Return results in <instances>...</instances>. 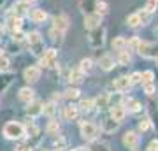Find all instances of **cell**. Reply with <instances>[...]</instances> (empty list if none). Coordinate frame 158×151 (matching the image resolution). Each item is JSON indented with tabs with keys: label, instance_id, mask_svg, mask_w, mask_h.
<instances>
[{
	"label": "cell",
	"instance_id": "8d00e7d4",
	"mask_svg": "<svg viewBox=\"0 0 158 151\" xmlns=\"http://www.w3.org/2000/svg\"><path fill=\"white\" fill-rule=\"evenodd\" d=\"M9 65H11V62H9V58L7 56H0V70L2 72H6V70H9Z\"/></svg>",
	"mask_w": 158,
	"mask_h": 151
},
{
	"label": "cell",
	"instance_id": "c3c4849f",
	"mask_svg": "<svg viewBox=\"0 0 158 151\" xmlns=\"http://www.w3.org/2000/svg\"><path fill=\"white\" fill-rule=\"evenodd\" d=\"M2 34H4V25L0 23V37H2Z\"/></svg>",
	"mask_w": 158,
	"mask_h": 151
},
{
	"label": "cell",
	"instance_id": "9c48e42d",
	"mask_svg": "<svg viewBox=\"0 0 158 151\" xmlns=\"http://www.w3.org/2000/svg\"><path fill=\"white\" fill-rule=\"evenodd\" d=\"M125 116H127V109H125V106H121V104H116L114 107H111V118H113L114 121H123Z\"/></svg>",
	"mask_w": 158,
	"mask_h": 151
},
{
	"label": "cell",
	"instance_id": "9a60e30c",
	"mask_svg": "<svg viewBox=\"0 0 158 151\" xmlns=\"http://www.w3.org/2000/svg\"><path fill=\"white\" fill-rule=\"evenodd\" d=\"M93 106L97 107V109H106V107L109 106V93H100V95L97 97V100L93 102Z\"/></svg>",
	"mask_w": 158,
	"mask_h": 151
},
{
	"label": "cell",
	"instance_id": "1f68e13d",
	"mask_svg": "<svg viewBox=\"0 0 158 151\" xmlns=\"http://www.w3.org/2000/svg\"><path fill=\"white\" fill-rule=\"evenodd\" d=\"M65 99H69V100H74V99H79V90L77 88H69L67 91H65Z\"/></svg>",
	"mask_w": 158,
	"mask_h": 151
},
{
	"label": "cell",
	"instance_id": "ab89813d",
	"mask_svg": "<svg viewBox=\"0 0 158 151\" xmlns=\"http://www.w3.org/2000/svg\"><path fill=\"white\" fill-rule=\"evenodd\" d=\"M128 79H130V84H139L141 83V72H134Z\"/></svg>",
	"mask_w": 158,
	"mask_h": 151
},
{
	"label": "cell",
	"instance_id": "74e56055",
	"mask_svg": "<svg viewBox=\"0 0 158 151\" xmlns=\"http://www.w3.org/2000/svg\"><path fill=\"white\" fill-rule=\"evenodd\" d=\"M158 9V0H146V11L155 12Z\"/></svg>",
	"mask_w": 158,
	"mask_h": 151
},
{
	"label": "cell",
	"instance_id": "f35d334b",
	"mask_svg": "<svg viewBox=\"0 0 158 151\" xmlns=\"http://www.w3.org/2000/svg\"><path fill=\"white\" fill-rule=\"evenodd\" d=\"M11 28L16 32V30H19L21 28V18L18 16V18H14V19H11Z\"/></svg>",
	"mask_w": 158,
	"mask_h": 151
},
{
	"label": "cell",
	"instance_id": "f546056e",
	"mask_svg": "<svg viewBox=\"0 0 158 151\" xmlns=\"http://www.w3.org/2000/svg\"><path fill=\"white\" fill-rule=\"evenodd\" d=\"M27 39H28L30 46H32V44H37V42H40V40H42V37H40L39 32H30V34L27 35Z\"/></svg>",
	"mask_w": 158,
	"mask_h": 151
},
{
	"label": "cell",
	"instance_id": "ba28073f",
	"mask_svg": "<svg viewBox=\"0 0 158 151\" xmlns=\"http://www.w3.org/2000/svg\"><path fill=\"white\" fill-rule=\"evenodd\" d=\"M25 81H28V83H35V81H39L40 78V69L39 67H27L25 69Z\"/></svg>",
	"mask_w": 158,
	"mask_h": 151
},
{
	"label": "cell",
	"instance_id": "cb8c5ba5",
	"mask_svg": "<svg viewBox=\"0 0 158 151\" xmlns=\"http://www.w3.org/2000/svg\"><path fill=\"white\" fill-rule=\"evenodd\" d=\"M93 107H95V106H93V100H90V99H83L81 104H79V109H81V111H85V112H90Z\"/></svg>",
	"mask_w": 158,
	"mask_h": 151
},
{
	"label": "cell",
	"instance_id": "30bf717a",
	"mask_svg": "<svg viewBox=\"0 0 158 151\" xmlns=\"http://www.w3.org/2000/svg\"><path fill=\"white\" fill-rule=\"evenodd\" d=\"M55 30H58V32H67V28H69V18L65 16V14H60V16H55Z\"/></svg>",
	"mask_w": 158,
	"mask_h": 151
},
{
	"label": "cell",
	"instance_id": "8fae6325",
	"mask_svg": "<svg viewBox=\"0 0 158 151\" xmlns=\"http://www.w3.org/2000/svg\"><path fill=\"white\" fill-rule=\"evenodd\" d=\"M132 86L130 84V79L127 76H121V78L114 79V90L119 91V93H123V91H128V88Z\"/></svg>",
	"mask_w": 158,
	"mask_h": 151
},
{
	"label": "cell",
	"instance_id": "8992f818",
	"mask_svg": "<svg viewBox=\"0 0 158 151\" xmlns=\"http://www.w3.org/2000/svg\"><path fill=\"white\" fill-rule=\"evenodd\" d=\"M40 65L42 67H48V69H53L56 65V49H48L40 60Z\"/></svg>",
	"mask_w": 158,
	"mask_h": 151
},
{
	"label": "cell",
	"instance_id": "f1b7e54d",
	"mask_svg": "<svg viewBox=\"0 0 158 151\" xmlns=\"http://www.w3.org/2000/svg\"><path fill=\"white\" fill-rule=\"evenodd\" d=\"M95 9H97V12H98L100 16H104V14L109 11L107 4H106V2H102V0H97V2H95Z\"/></svg>",
	"mask_w": 158,
	"mask_h": 151
},
{
	"label": "cell",
	"instance_id": "60d3db41",
	"mask_svg": "<svg viewBox=\"0 0 158 151\" xmlns=\"http://www.w3.org/2000/svg\"><path fill=\"white\" fill-rule=\"evenodd\" d=\"M139 128H141L142 132H146V130H149V128H151V121H149L148 118H146V120H142L141 123H139Z\"/></svg>",
	"mask_w": 158,
	"mask_h": 151
},
{
	"label": "cell",
	"instance_id": "83f0119b",
	"mask_svg": "<svg viewBox=\"0 0 158 151\" xmlns=\"http://www.w3.org/2000/svg\"><path fill=\"white\" fill-rule=\"evenodd\" d=\"M137 16H139V19H141V25H148L149 19H151V12H148L146 9H144V11L137 12Z\"/></svg>",
	"mask_w": 158,
	"mask_h": 151
},
{
	"label": "cell",
	"instance_id": "4316f807",
	"mask_svg": "<svg viewBox=\"0 0 158 151\" xmlns=\"http://www.w3.org/2000/svg\"><path fill=\"white\" fill-rule=\"evenodd\" d=\"M127 23H128V27H132V28L139 27V25H141V19H139V16H137V12L135 14H130V16L127 18Z\"/></svg>",
	"mask_w": 158,
	"mask_h": 151
},
{
	"label": "cell",
	"instance_id": "d6986e66",
	"mask_svg": "<svg viewBox=\"0 0 158 151\" xmlns=\"http://www.w3.org/2000/svg\"><path fill=\"white\" fill-rule=\"evenodd\" d=\"M118 127H119L118 121H114L113 118H109V120H106V121H104V127H102V128L106 130V132H109V134H113V132H116V130H118Z\"/></svg>",
	"mask_w": 158,
	"mask_h": 151
},
{
	"label": "cell",
	"instance_id": "2e32d148",
	"mask_svg": "<svg viewBox=\"0 0 158 151\" xmlns=\"http://www.w3.org/2000/svg\"><path fill=\"white\" fill-rule=\"evenodd\" d=\"M98 65H100L102 70H111L114 67V60L111 58L109 55H104L100 56V60H98Z\"/></svg>",
	"mask_w": 158,
	"mask_h": 151
},
{
	"label": "cell",
	"instance_id": "7402d4cb",
	"mask_svg": "<svg viewBox=\"0 0 158 151\" xmlns=\"http://www.w3.org/2000/svg\"><path fill=\"white\" fill-rule=\"evenodd\" d=\"M125 48H127V39H125V37H116V39L113 40V49L123 51Z\"/></svg>",
	"mask_w": 158,
	"mask_h": 151
},
{
	"label": "cell",
	"instance_id": "681fc988",
	"mask_svg": "<svg viewBox=\"0 0 158 151\" xmlns=\"http://www.w3.org/2000/svg\"><path fill=\"white\" fill-rule=\"evenodd\" d=\"M74 151H90V149H86V148H77V149H74Z\"/></svg>",
	"mask_w": 158,
	"mask_h": 151
},
{
	"label": "cell",
	"instance_id": "484cf974",
	"mask_svg": "<svg viewBox=\"0 0 158 151\" xmlns=\"http://www.w3.org/2000/svg\"><path fill=\"white\" fill-rule=\"evenodd\" d=\"M46 132H48L49 135H58V132H60V125H58V121H49Z\"/></svg>",
	"mask_w": 158,
	"mask_h": 151
},
{
	"label": "cell",
	"instance_id": "d4e9b609",
	"mask_svg": "<svg viewBox=\"0 0 158 151\" xmlns=\"http://www.w3.org/2000/svg\"><path fill=\"white\" fill-rule=\"evenodd\" d=\"M81 70H83V74H88L91 72V69H93V62H91L90 58H85V60H81Z\"/></svg>",
	"mask_w": 158,
	"mask_h": 151
},
{
	"label": "cell",
	"instance_id": "7bdbcfd3",
	"mask_svg": "<svg viewBox=\"0 0 158 151\" xmlns=\"http://www.w3.org/2000/svg\"><path fill=\"white\" fill-rule=\"evenodd\" d=\"M55 148H56V149H63V148H65V139H62V137L58 135V141L55 142Z\"/></svg>",
	"mask_w": 158,
	"mask_h": 151
},
{
	"label": "cell",
	"instance_id": "d590c367",
	"mask_svg": "<svg viewBox=\"0 0 158 151\" xmlns=\"http://www.w3.org/2000/svg\"><path fill=\"white\" fill-rule=\"evenodd\" d=\"M49 35H51V39L55 40V42H56V40H58V42H62V40H63V35H65V34H63V32H58V30H55V28H51Z\"/></svg>",
	"mask_w": 158,
	"mask_h": 151
},
{
	"label": "cell",
	"instance_id": "7c38bea8",
	"mask_svg": "<svg viewBox=\"0 0 158 151\" xmlns=\"http://www.w3.org/2000/svg\"><path fill=\"white\" fill-rule=\"evenodd\" d=\"M27 112H28V116H39V114H42V102L30 100L28 107H27Z\"/></svg>",
	"mask_w": 158,
	"mask_h": 151
},
{
	"label": "cell",
	"instance_id": "7a4b0ae2",
	"mask_svg": "<svg viewBox=\"0 0 158 151\" xmlns=\"http://www.w3.org/2000/svg\"><path fill=\"white\" fill-rule=\"evenodd\" d=\"M137 53L144 58H158V46L155 42H144V40H139L137 44Z\"/></svg>",
	"mask_w": 158,
	"mask_h": 151
},
{
	"label": "cell",
	"instance_id": "e0dca14e",
	"mask_svg": "<svg viewBox=\"0 0 158 151\" xmlns=\"http://www.w3.org/2000/svg\"><path fill=\"white\" fill-rule=\"evenodd\" d=\"M83 79H85V74H83V70L81 69H74L72 72H70V76H69V81L74 84H79L83 83Z\"/></svg>",
	"mask_w": 158,
	"mask_h": 151
},
{
	"label": "cell",
	"instance_id": "ffe728a7",
	"mask_svg": "<svg viewBox=\"0 0 158 151\" xmlns=\"http://www.w3.org/2000/svg\"><path fill=\"white\" fill-rule=\"evenodd\" d=\"M88 149L90 151H109V144L102 142V141H93Z\"/></svg>",
	"mask_w": 158,
	"mask_h": 151
},
{
	"label": "cell",
	"instance_id": "4fadbf2b",
	"mask_svg": "<svg viewBox=\"0 0 158 151\" xmlns=\"http://www.w3.org/2000/svg\"><path fill=\"white\" fill-rule=\"evenodd\" d=\"M63 116H65V120H69V121L76 120V118L79 116V107L74 106V104H69V106L63 109Z\"/></svg>",
	"mask_w": 158,
	"mask_h": 151
},
{
	"label": "cell",
	"instance_id": "ac0fdd59",
	"mask_svg": "<svg viewBox=\"0 0 158 151\" xmlns=\"http://www.w3.org/2000/svg\"><path fill=\"white\" fill-rule=\"evenodd\" d=\"M19 100H23V102L34 100V90L32 88H21L19 90Z\"/></svg>",
	"mask_w": 158,
	"mask_h": 151
},
{
	"label": "cell",
	"instance_id": "6da1fadb",
	"mask_svg": "<svg viewBox=\"0 0 158 151\" xmlns=\"http://www.w3.org/2000/svg\"><path fill=\"white\" fill-rule=\"evenodd\" d=\"M4 135L7 139H23L25 137V127L16 121H9L4 127Z\"/></svg>",
	"mask_w": 158,
	"mask_h": 151
},
{
	"label": "cell",
	"instance_id": "52a82bcc",
	"mask_svg": "<svg viewBox=\"0 0 158 151\" xmlns=\"http://www.w3.org/2000/svg\"><path fill=\"white\" fill-rule=\"evenodd\" d=\"M100 23H102V16L98 14V12L86 14V16H85V27L88 28V30H93V28H97Z\"/></svg>",
	"mask_w": 158,
	"mask_h": 151
},
{
	"label": "cell",
	"instance_id": "277c9868",
	"mask_svg": "<svg viewBox=\"0 0 158 151\" xmlns=\"http://www.w3.org/2000/svg\"><path fill=\"white\" fill-rule=\"evenodd\" d=\"M81 125V135L85 139H95L98 135V127H95L93 123H86V121H79Z\"/></svg>",
	"mask_w": 158,
	"mask_h": 151
},
{
	"label": "cell",
	"instance_id": "d6a6232c",
	"mask_svg": "<svg viewBox=\"0 0 158 151\" xmlns=\"http://www.w3.org/2000/svg\"><path fill=\"white\" fill-rule=\"evenodd\" d=\"M121 65H128L130 62H132V56L127 53V51H119V60H118Z\"/></svg>",
	"mask_w": 158,
	"mask_h": 151
},
{
	"label": "cell",
	"instance_id": "ee69618b",
	"mask_svg": "<svg viewBox=\"0 0 158 151\" xmlns=\"http://www.w3.org/2000/svg\"><path fill=\"white\" fill-rule=\"evenodd\" d=\"M137 44H139V39H137V37H134L132 40H128V42H127V46H128V48H132V49H137Z\"/></svg>",
	"mask_w": 158,
	"mask_h": 151
},
{
	"label": "cell",
	"instance_id": "4dcf8cb0",
	"mask_svg": "<svg viewBox=\"0 0 158 151\" xmlns=\"http://www.w3.org/2000/svg\"><path fill=\"white\" fill-rule=\"evenodd\" d=\"M42 112H44V114H48V116H53V114L56 112V106H55L53 102H49V104L42 106Z\"/></svg>",
	"mask_w": 158,
	"mask_h": 151
},
{
	"label": "cell",
	"instance_id": "44dd1931",
	"mask_svg": "<svg viewBox=\"0 0 158 151\" xmlns=\"http://www.w3.org/2000/svg\"><path fill=\"white\" fill-rule=\"evenodd\" d=\"M12 9H14V12H16L18 16H23V14L28 12V2H18Z\"/></svg>",
	"mask_w": 158,
	"mask_h": 151
},
{
	"label": "cell",
	"instance_id": "3957f363",
	"mask_svg": "<svg viewBox=\"0 0 158 151\" xmlns=\"http://www.w3.org/2000/svg\"><path fill=\"white\" fill-rule=\"evenodd\" d=\"M106 40V28H102L100 25L97 28H93L90 34V46L91 48H102Z\"/></svg>",
	"mask_w": 158,
	"mask_h": 151
},
{
	"label": "cell",
	"instance_id": "bcb514c9",
	"mask_svg": "<svg viewBox=\"0 0 158 151\" xmlns=\"http://www.w3.org/2000/svg\"><path fill=\"white\" fill-rule=\"evenodd\" d=\"M23 37H25V35H23L21 32H19V30H18V32H14V34H12V39H14V40H18V42H19V40H21Z\"/></svg>",
	"mask_w": 158,
	"mask_h": 151
},
{
	"label": "cell",
	"instance_id": "5b68a950",
	"mask_svg": "<svg viewBox=\"0 0 158 151\" xmlns=\"http://www.w3.org/2000/svg\"><path fill=\"white\" fill-rule=\"evenodd\" d=\"M141 142V137L135 134V132H127L123 135V144L128 148V149H137V146Z\"/></svg>",
	"mask_w": 158,
	"mask_h": 151
},
{
	"label": "cell",
	"instance_id": "f907efd6",
	"mask_svg": "<svg viewBox=\"0 0 158 151\" xmlns=\"http://www.w3.org/2000/svg\"><path fill=\"white\" fill-rule=\"evenodd\" d=\"M25 2H28V4H34V2H37V0H25Z\"/></svg>",
	"mask_w": 158,
	"mask_h": 151
},
{
	"label": "cell",
	"instance_id": "5bb4252c",
	"mask_svg": "<svg viewBox=\"0 0 158 151\" xmlns=\"http://www.w3.org/2000/svg\"><path fill=\"white\" fill-rule=\"evenodd\" d=\"M30 14V19L34 23H44L46 19H48V12L42 11V9H34L32 12H28Z\"/></svg>",
	"mask_w": 158,
	"mask_h": 151
},
{
	"label": "cell",
	"instance_id": "7dc6e473",
	"mask_svg": "<svg viewBox=\"0 0 158 151\" xmlns=\"http://www.w3.org/2000/svg\"><path fill=\"white\" fill-rule=\"evenodd\" d=\"M16 151H32V149H30L28 146H25V144H21V146H18V148H16Z\"/></svg>",
	"mask_w": 158,
	"mask_h": 151
},
{
	"label": "cell",
	"instance_id": "836d02e7",
	"mask_svg": "<svg viewBox=\"0 0 158 151\" xmlns=\"http://www.w3.org/2000/svg\"><path fill=\"white\" fill-rule=\"evenodd\" d=\"M30 48H32V53H34L35 56H39V55H42V53H44V44H42V40H40V42H37V44H32Z\"/></svg>",
	"mask_w": 158,
	"mask_h": 151
},
{
	"label": "cell",
	"instance_id": "e575fe53",
	"mask_svg": "<svg viewBox=\"0 0 158 151\" xmlns=\"http://www.w3.org/2000/svg\"><path fill=\"white\" fill-rule=\"evenodd\" d=\"M153 79H155V74H153L151 70H146V72L141 74V81L144 84H146V83H153Z\"/></svg>",
	"mask_w": 158,
	"mask_h": 151
},
{
	"label": "cell",
	"instance_id": "b9f144b4",
	"mask_svg": "<svg viewBox=\"0 0 158 151\" xmlns=\"http://www.w3.org/2000/svg\"><path fill=\"white\" fill-rule=\"evenodd\" d=\"M155 84L153 83H146L144 84V93H146V95H153V93H155Z\"/></svg>",
	"mask_w": 158,
	"mask_h": 151
},
{
	"label": "cell",
	"instance_id": "603a6c76",
	"mask_svg": "<svg viewBox=\"0 0 158 151\" xmlns=\"http://www.w3.org/2000/svg\"><path fill=\"white\" fill-rule=\"evenodd\" d=\"M125 106L128 107V111H130V112H139V111H141V104H139L135 99H128Z\"/></svg>",
	"mask_w": 158,
	"mask_h": 151
},
{
	"label": "cell",
	"instance_id": "f6af8a7d",
	"mask_svg": "<svg viewBox=\"0 0 158 151\" xmlns=\"http://www.w3.org/2000/svg\"><path fill=\"white\" fill-rule=\"evenodd\" d=\"M148 151H158V141H151L148 146Z\"/></svg>",
	"mask_w": 158,
	"mask_h": 151
}]
</instances>
